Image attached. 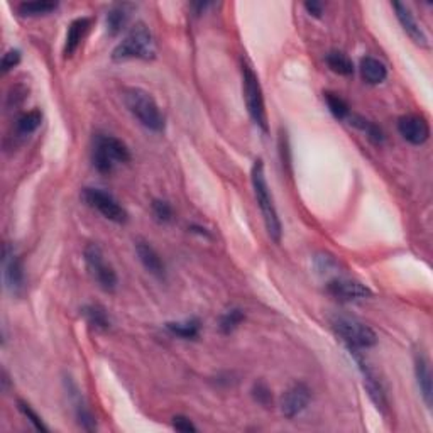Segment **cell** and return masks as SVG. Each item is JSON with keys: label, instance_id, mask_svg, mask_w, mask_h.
<instances>
[{"label": "cell", "instance_id": "1", "mask_svg": "<svg viewBox=\"0 0 433 433\" xmlns=\"http://www.w3.org/2000/svg\"><path fill=\"white\" fill-rule=\"evenodd\" d=\"M250 180H253V188L255 200H258L259 209L264 216V224H266L267 233L275 242L281 241V220L278 216V210H276L275 202H272V195L270 192V185L266 181V175H264V164L261 159H255L253 173H250Z\"/></svg>", "mask_w": 433, "mask_h": 433}, {"label": "cell", "instance_id": "2", "mask_svg": "<svg viewBox=\"0 0 433 433\" xmlns=\"http://www.w3.org/2000/svg\"><path fill=\"white\" fill-rule=\"evenodd\" d=\"M124 103L127 107V110L136 117L139 122L144 125L146 129L153 132H163L164 131V117L159 110L158 103L146 90L131 88L124 90Z\"/></svg>", "mask_w": 433, "mask_h": 433}, {"label": "cell", "instance_id": "3", "mask_svg": "<svg viewBox=\"0 0 433 433\" xmlns=\"http://www.w3.org/2000/svg\"><path fill=\"white\" fill-rule=\"evenodd\" d=\"M156 56L154 39L151 34L149 28L144 23H137L127 36L119 42L112 53V58L115 62H122V59H153Z\"/></svg>", "mask_w": 433, "mask_h": 433}, {"label": "cell", "instance_id": "4", "mask_svg": "<svg viewBox=\"0 0 433 433\" xmlns=\"http://www.w3.org/2000/svg\"><path fill=\"white\" fill-rule=\"evenodd\" d=\"M129 159H131V153L122 141L114 136H105V134L95 136L92 161L98 173L108 175V173L114 171L115 164L127 163Z\"/></svg>", "mask_w": 433, "mask_h": 433}, {"label": "cell", "instance_id": "5", "mask_svg": "<svg viewBox=\"0 0 433 433\" xmlns=\"http://www.w3.org/2000/svg\"><path fill=\"white\" fill-rule=\"evenodd\" d=\"M332 327L337 335L345 342L347 347L367 349L378 344V335L369 325L362 323L361 320L347 317V315H337L332 318Z\"/></svg>", "mask_w": 433, "mask_h": 433}, {"label": "cell", "instance_id": "6", "mask_svg": "<svg viewBox=\"0 0 433 433\" xmlns=\"http://www.w3.org/2000/svg\"><path fill=\"white\" fill-rule=\"evenodd\" d=\"M242 92H244L246 105H248V112L253 122L262 132H267V114L262 88L258 75L248 63H242Z\"/></svg>", "mask_w": 433, "mask_h": 433}, {"label": "cell", "instance_id": "7", "mask_svg": "<svg viewBox=\"0 0 433 433\" xmlns=\"http://www.w3.org/2000/svg\"><path fill=\"white\" fill-rule=\"evenodd\" d=\"M85 264L90 276L103 291H114L117 288V275L114 267L107 264L102 249L97 244H88L85 248Z\"/></svg>", "mask_w": 433, "mask_h": 433}, {"label": "cell", "instance_id": "8", "mask_svg": "<svg viewBox=\"0 0 433 433\" xmlns=\"http://www.w3.org/2000/svg\"><path fill=\"white\" fill-rule=\"evenodd\" d=\"M81 200L86 205L92 207L97 212L105 216L107 220L115 224H125L127 222V212L119 202L112 197L110 193L103 192L100 188H83L81 192Z\"/></svg>", "mask_w": 433, "mask_h": 433}, {"label": "cell", "instance_id": "9", "mask_svg": "<svg viewBox=\"0 0 433 433\" xmlns=\"http://www.w3.org/2000/svg\"><path fill=\"white\" fill-rule=\"evenodd\" d=\"M398 132L410 144L422 146L430 137V125L423 117L408 114L400 117V120H398Z\"/></svg>", "mask_w": 433, "mask_h": 433}, {"label": "cell", "instance_id": "10", "mask_svg": "<svg viewBox=\"0 0 433 433\" xmlns=\"http://www.w3.org/2000/svg\"><path fill=\"white\" fill-rule=\"evenodd\" d=\"M4 283H6V288L12 294L19 296V294L24 293L25 276L23 261L7 246L4 249Z\"/></svg>", "mask_w": 433, "mask_h": 433}, {"label": "cell", "instance_id": "11", "mask_svg": "<svg viewBox=\"0 0 433 433\" xmlns=\"http://www.w3.org/2000/svg\"><path fill=\"white\" fill-rule=\"evenodd\" d=\"M349 352L354 356V361L359 364V369L362 372V378H364V384H366L367 391H369L371 400L374 401V405L378 406L379 410H386L388 408V400H386V393H384L383 386H381L378 376H376V372L371 369V366L364 361L362 356H359V349L354 347H347Z\"/></svg>", "mask_w": 433, "mask_h": 433}, {"label": "cell", "instance_id": "12", "mask_svg": "<svg viewBox=\"0 0 433 433\" xmlns=\"http://www.w3.org/2000/svg\"><path fill=\"white\" fill-rule=\"evenodd\" d=\"M327 291L332 294L333 298H337L339 301H359L369 298L372 291L366 284L359 283V281L352 279H342L335 278L328 281Z\"/></svg>", "mask_w": 433, "mask_h": 433}, {"label": "cell", "instance_id": "13", "mask_svg": "<svg viewBox=\"0 0 433 433\" xmlns=\"http://www.w3.org/2000/svg\"><path fill=\"white\" fill-rule=\"evenodd\" d=\"M310 400V388L303 383H296L281 398V411H283V415L287 418H294L308 406Z\"/></svg>", "mask_w": 433, "mask_h": 433}, {"label": "cell", "instance_id": "14", "mask_svg": "<svg viewBox=\"0 0 433 433\" xmlns=\"http://www.w3.org/2000/svg\"><path fill=\"white\" fill-rule=\"evenodd\" d=\"M393 8H395L398 21H400L401 28L405 29V33L408 34V36L413 39L418 46L425 47L428 45V39L425 36V33H423V29L420 28L417 21H415V17L413 14H411L410 8L401 2H393Z\"/></svg>", "mask_w": 433, "mask_h": 433}, {"label": "cell", "instance_id": "15", "mask_svg": "<svg viewBox=\"0 0 433 433\" xmlns=\"http://www.w3.org/2000/svg\"><path fill=\"white\" fill-rule=\"evenodd\" d=\"M415 376H417V383L420 391H422L423 400H425L428 408H432V398H433V383H432V371L430 362L423 354H417L415 357Z\"/></svg>", "mask_w": 433, "mask_h": 433}, {"label": "cell", "instance_id": "16", "mask_svg": "<svg viewBox=\"0 0 433 433\" xmlns=\"http://www.w3.org/2000/svg\"><path fill=\"white\" fill-rule=\"evenodd\" d=\"M136 253H137V258H139L142 266H144L146 270L151 272V275L158 276V278H163V276H164V262H163V259L159 258V254L156 253L153 246L149 244V242L137 241L136 242Z\"/></svg>", "mask_w": 433, "mask_h": 433}, {"label": "cell", "instance_id": "17", "mask_svg": "<svg viewBox=\"0 0 433 433\" xmlns=\"http://www.w3.org/2000/svg\"><path fill=\"white\" fill-rule=\"evenodd\" d=\"M90 24H92V21H90L88 17H80V19H75L70 24V28H68V33H67V41H64V50H63V53L67 58H70V56L75 54L78 46L81 45V41H83L86 33H88Z\"/></svg>", "mask_w": 433, "mask_h": 433}, {"label": "cell", "instance_id": "18", "mask_svg": "<svg viewBox=\"0 0 433 433\" xmlns=\"http://www.w3.org/2000/svg\"><path fill=\"white\" fill-rule=\"evenodd\" d=\"M359 70H361L364 81H367L369 85H379L388 78V70L384 63H381L376 58H371V56H366V58L361 59Z\"/></svg>", "mask_w": 433, "mask_h": 433}, {"label": "cell", "instance_id": "19", "mask_svg": "<svg viewBox=\"0 0 433 433\" xmlns=\"http://www.w3.org/2000/svg\"><path fill=\"white\" fill-rule=\"evenodd\" d=\"M129 19V6L127 4H120V6L112 7L110 11L107 12V33L110 36H117L122 29L125 28Z\"/></svg>", "mask_w": 433, "mask_h": 433}, {"label": "cell", "instance_id": "20", "mask_svg": "<svg viewBox=\"0 0 433 433\" xmlns=\"http://www.w3.org/2000/svg\"><path fill=\"white\" fill-rule=\"evenodd\" d=\"M58 8V2L51 0H31V2H23L17 7V12L24 17H37L47 16Z\"/></svg>", "mask_w": 433, "mask_h": 433}, {"label": "cell", "instance_id": "21", "mask_svg": "<svg viewBox=\"0 0 433 433\" xmlns=\"http://www.w3.org/2000/svg\"><path fill=\"white\" fill-rule=\"evenodd\" d=\"M325 62H327L328 68H330L332 71L339 73V75L344 76L354 75L352 59H350L345 53H342V51H330V53L327 54V58H325Z\"/></svg>", "mask_w": 433, "mask_h": 433}, {"label": "cell", "instance_id": "22", "mask_svg": "<svg viewBox=\"0 0 433 433\" xmlns=\"http://www.w3.org/2000/svg\"><path fill=\"white\" fill-rule=\"evenodd\" d=\"M166 328L173 335H178L181 339H197L200 335V322L197 318L185 320V322H170L166 323Z\"/></svg>", "mask_w": 433, "mask_h": 433}, {"label": "cell", "instance_id": "23", "mask_svg": "<svg viewBox=\"0 0 433 433\" xmlns=\"http://www.w3.org/2000/svg\"><path fill=\"white\" fill-rule=\"evenodd\" d=\"M81 315H83L88 325H92L93 328H100V330H105V328L110 327V318H108L107 311L98 305H88L81 310Z\"/></svg>", "mask_w": 433, "mask_h": 433}, {"label": "cell", "instance_id": "24", "mask_svg": "<svg viewBox=\"0 0 433 433\" xmlns=\"http://www.w3.org/2000/svg\"><path fill=\"white\" fill-rule=\"evenodd\" d=\"M347 119L350 120V124L356 125L357 129H361L362 132H366V136L374 142V144H381L384 141V134L374 122H369V120L362 119L359 115H349Z\"/></svg>", "mask_w": 433, "mask_h": 433}, {"label": "cell", "instance_id": "25", "mask_svg": "<svg viewBox=\"0 0 433 433\" xmlns=\"http://www.w3.org/2000/svg\"><path fill=\"white\" fill-rule=\"evenodd\" d=\"M42 122V114L39 110H31L28 112V114L21 115L19 119H17L16 129L17 132L21 134V136H29V134H33L36 129L41 125Z\"/></svg>", "mask_w": 433, "mask_h": 433}, {"label": "cell", "instance_id": "26", "mask_svg": "<svg viewBox=\"0 0 433 433\" xmlns=\"http://www.w3.org/2000/svg\"><path fill=\"white\" fill-rule=\"evenodd\" d=\"M323 98H325V102H327L328 110L332 112V115L335 117V119L344 120V119H347V117L350 115V108L347 105V102H345L342 97H339V95H337V93L325 92L323 93Z\"/></svg>", "mask_w": 433, "mask_h": 433}, {"label": "cell", "instance_id": "27", "mask_svg": "<svg viewBox=\"0 0 433 433\" xmlns=\"http://www.w3.org/2000/svg\"><path fill=\"white\" fill-rule=\"evenodd\" d=\"M244 318H246V315H244V311H242L241 308L227 310L222 315V317H220V322H219L220 332H222V333H232L237 327H239L242 322H244Z\"/></svg>", "mask_w": 433, "mask_h": 433}, {"label": "cell", "instance_id": "28", "mask_svg": "<svg viewBox=\"0 0 433 433\" xmlns=\"http://www.w3.org/2000/svg\"><path fill=\"white\" fill-rule=\"evenodd\" d=\"M75 405H76L75 410H76L78 423H80L81 428H85V430L93 432L95 428H97V423H95V417L92 415V411L86 408L85 403L78 396H75Z\"/></svg>", "mask_w": 433, "mask_h": 433}, {"label": "cell", "instance_id": "29", "mask_svg": "<svg viewBox=\"0 0 433 433\" xmlns=\"http://www.w3.org/2000/svg\"><path fill=\"white\" fill-rule=\"evenodd\" d=\"M17 405H19L21 413H23L24 417L28 418L29 422L33 423V427L36 428V430H39V432H47V430H50V428H47V427L45 425V422H42V418L39 417L36 411H34V410L31 408V405H28V403H25V401H21V400L17 401Z\"/></svg>", "mask_w": 433, "mask_h": 433}, {"label": "cell", "instance_id": "30", "mask_svg": "<svg viewBox=\"0 0 433 433\" xmlns=\"http://www.w3.org/2000/svg\"><path fill=\"white\" fill-rule=\"evenodd\" d=\"M153 214L156 216V220H159V222H170V220L173 219L171 205L164 200L153 202Z\"/></svg>", "mask_w": 433, "mask_h": 433}, {"label": "cell", "instance_id": "31", "mask_svg": "<svg viewBox=\"0 0 433 433\" xmlns=\"http://www.w3.org/2000/svg\"><path fill=\"white\" fill-rule=\"evenodd\" d=\"M253 396H254V400L259 403V405L266 406V408L272 403L271 389L267 388L264 383H255V384H254V388H253Z\"/></svg>", "mask_w": 433, "mask_h": 433}, {"label": "cell", "instance_id": "32", "mask_svg": "<svg viewBox=\"0 0 433 433\" xmlns=\"http://www.w3.org/2000/svg\"><path fill=\"white\" fill-rule=\"evenodd\" d=\"M21 63V53L17 50H11L4 54L2 64H0V70H2L4 75L8 73L11 70H14L17 64Z\"/></svg>", "mask_w": 433, "mask_h": 433}, {"label": "cell", "instance_id": "33", "mask_svg": "<svg viewBox=\"0 0 433 433\" xmlns=\"http://www.w3.org/2000/svg\"><path fill=\"white\" fill-rule=\"evenodd\" d=\"M173 428H175V430H178V432H183V433H195V432H197V427L193 425L192 420L186 418V417H181V415L173 418Z\"/></svg>", "mask_w": 433, "mask_h": 433}, {"label": "cell", "instance_id": "34", "mask_svg": "<svg viewBox=\"0 0 433 433\" xmlns=\"http://www.w3.org/2000/svg\"><path fill=\"white\" fill-rule=\"evenodd\" d=\"M305 8L308 11V14L313 16V17H322V14H323V4L322 2H306Z\"/></svg>", "mask_w": 433, "mask_h": 433}]
</instances>
